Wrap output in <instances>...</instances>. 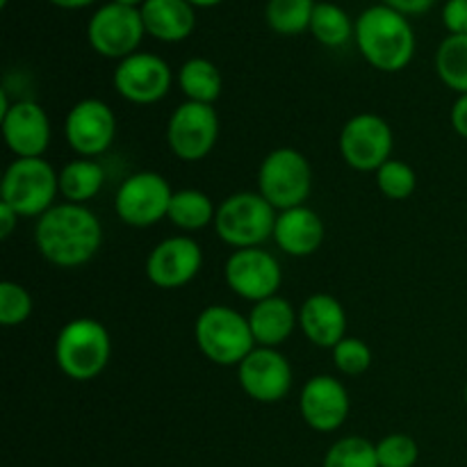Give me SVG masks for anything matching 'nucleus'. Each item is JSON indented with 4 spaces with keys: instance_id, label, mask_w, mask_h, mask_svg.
I'll return each instance as SVG.
<instances>
[{
    "instance_id": "nucleus-9",
    "label": "nucleus",
    "mask_w": 467,
    "mask_h": 467,
    "mask_svg": "<svg viewBox=\"0 0 467 467\" xmlns=\"http://www.w3.org/2000/svg\"><path fill=\"white\" fill-rule=\"evenodd\" d=\"M144 35L146 27L140 9L126 7L112 0L96 9L87 23V41L91 48L100 57L117 59V62L137 53Z\"/></svg>"
},
{
    "instance_id": "nucleus-10",
    "label": "nucleus",
    "mask_w": 467,
    "mask_h": 467,
    "mask_svg": "<svg viewBox=\"0 0 467 467\" xmlns=\"http://www.w3.org/2000/svg\"><path fill=\"white\" fill-rule=\"evenodd\" d=\"M173 190L158 171H137L119 185L114 213L132 228H149L169 214Z\"/></svg>"
},
{
    "instance_id": "nucleus-36",
    "label": "nucleus",
    "mask_w": 467,
    "mask_h": 467,
    "mask_svg": "<svg viewBox=\"0 0 467 467\" xmlns=\"http://www.w3.org/2000/svg\"><path fill=\"white\" fill-rule=\"evenodd\" d=\"M436 3L438 0H383V5L406 14V16H415V14L429 12Z\"/></svg>"
},
{
    "instance_id": "nucleus-19",
    "label": "nucleus",
    "mask_w": 467,
    "mask_h": 467,
    "mask_svg": "<svg viewBox=\"0 0 467 467\" xmlns=\"http://www.w3.org/2000/svg\"><path fill=\"white\" fill-rule=\"evenodd\" d=\"M299 328L310 345L333 349L347 337V310L327 292L310 295L299 308Z\"/></svg>"
},
{
    "instance_id": "nucleus-42",
    "label": "nucleus",
    "mask_w": 467,
    "mask_h": 467,
    "mask_svg": "<svg viewBox=\"0 0 467 467\" xmlns=\"http://www.w3.org/2000/svg\"><path fill=\"white\" fill-rule=\"evenodd\" d=\"M7 3L9 0H0V7H7Z\"/></svg>"
},
{
    "instance_id": "nucleus-5",
    "label": "nucleus",
    "mask_w": 467,
    "mask_h": 467,
    "mask_svg": "<svg viewBox=\"0 0 467 467\" xmlns=\"http://www.w3.org/2000/svg\"><path fill=\"white\" fill-rule=\"evenodd\" d=\"M276 217V208L260 192H237L217 205L214 231L233 249H254L274 235Z\"/></svg>"
},
{
    "instance_id": "nucleus-39",
    "label": "nucleus",
    "mask_w": 467,
    "mask_h": 467,
    "mask_svg": "<svg viewBox=\"0 0 467 467\" xmlns=\"http://www.w3.org/2000/svg\"><path fill=\"white\" fill-rule=\"evenodd\" d=\"M192 7H214V5L223 3V0H187Z\"/></svg>"
},
{
    "instance_id": "nucleus-1",
    "label": "nucleus",
    "mask_w": 467,
    "mask_h": 467,
    "mask_svg": "<svg viewBox=\"0 0 467 467\" xmlns=\"http://www.w3.org/2000/svg\"><path fill=\"white\" fill-rule=\"evenodd\" d=\"M35 244L55 267H82L99 254L103 226L87 205L62 201L36 219Z\"/></svg>"
},
{
    "instance_id": "nucleus-3",
    "label": "nucleus",
    "mask_w": 467,
    "mask_h": 467,
    "mask_svg": "<svg viewBox=\"0 0 467 467\" xmlns=\"http://www.w3.org/2000/svg\"><path fill=\"white\" fill-rule=\"evenodd\" d=\"M112 358L109 331L91 317H76L55 337V363L71 381H94Z\"/></svg>"
},
{
    "instance_id": "nucleus-6",
    "label": "nucleus",
    "mask_w": 467,
    "mask_h": 467,
    "mask_svg": "<svg viewBox=\"0 0 467 467\" xmlns=\"http://www.w3.org/2000/svg\"><path fill=\"white\" fill-rule=\"evenodd\" d=\"M59 196V171L44 158H16L3 173L0 201L16 210L18 217L48 213Z\"/></svg>"
},
{
    "instance_id": "nucleus-31",
    "label": "nucleus",
    "mask_w": 467,
    "mask_h": 467,
    "mask_svg": "<svg viewBox=\"0 0 467 467\" xmlns=\"http://www.w3.org/2000/svg\"><path fill=\"white\" fill-rule=\"evenodd\" d=\"M32 295L21 283L3 281L0 283V324L7 328L21 327L32 315Z\"/></svg>"
},
{
    "instance_id": "nucleus-35",
    "label": "nucleus",
    "mask_w": 467,
    "mask_h": 467,
    "mask_svg": "<svg viewBox=\"0 0 467 467\" xmlns=\"http://www.w3.org/2000/svg\"><path fill=\"white\" fill-rule=\"evenodd\" d=\"M450 123L459 137L467 140V94H461L450 109Z\"/></svg>"
},
{
    "instance_id": "nucleus-29",
    "label": "nucleus",
    "mask_w": 467,
    "mask_h": 467,
    "mask_svg": "<svg viewBox=\"0 0 467 467\" xmlns=\"http://www.w3.org/2000/svg\"><path fill=\"white\" fill-rule=\"evenodd\" d=\"M322 467H381L377 459V442L363 436L340 438L328 447Z\"/></svg>"
},
{
    "instance_id": "nucleus-7",
    "label": "nucleus",
    "mask_w": 467,
    "mask_h": 467,
    "mask_svg": "<svg viewBox=\"0 0 467 467\" xmlns=\"http://www.w3.org/2000/svg\"><path fill=\"white\" fill-rule=\"evenodd\" d=\"M310 190L313 167L301 150L281 146L265 155L258 169V192L276 208V213L306 205Z\"/></svg>"
},
{
    "instance_id": "nucleus-4",
    "label": "nucleus",
    "mask_w": 467,
    "mask_h": 467,
    "mask_svg": "<svg viewBox=\"0 0 467 467\" xmlns=\"http://www.w3.org/2000/svg\"><path fill=\"white\" fill-rule=\"evenodd\" d=\"M194 342L201 354L219 368H237L255 349L249 317L231 306H208L194 322Z\"/></svg>"
},
{
    "instance_id": "nucleus-11",
    "label": "nucleus",
    "mask_w": 467,
    "mask_h": 467,
    "mask_svg": "<svg viewBox=\"0 0 467 467\" xmlns=\"http://www.w3.org/2000/svg\"><path fill=\"white\" fill-rule=\"evenodd\" d=\"M219 114L214 105L185 103L178 105L167 123V144L182 162H199L213 153L219 140Z\"/></svg>"
},
{
    "instance_id": "nucleus-13",
    "label": "nucleus",
    "mask_w": 467,
    "mask_h": 467,
    "mask_svg": "<svg viewBox=\"0 0 467 467\" xmlns=\"http://www.w3.org/2000/svg\"><path fill=\"white\" fill-rule=\"evenodd\" d=\"M117 137V117L100 99H82L64 119V140L80 158H99Z\"/></svg>"
},
{
    "instance_id": "nucleus-25",
    "label": "nucleus",
    "mask_w": 467,
    "mask_h": 467,
    "mask_svg": "<svg viewBox=\"0 0 467 467\" xmlns=\"http://www.w3.org/2000/svg\"><path fill=\"white\" fill-rule=\"evenodd\" d=\"M214 214H217V205L213 203V199L205 192L187 187V190L173 192L167 219L181 231L196 233L214 223Z\"/></svg>"
},
{
    "instance_id": "nucleus-15",
    "label": "nucleus",
    "mask_w": 467,
    "mask_h": 467,
    "mask_svg": "<svg viewBox=\"0 0 467 467\" xmlns=\"http://www.w3.org/2000/svg\"><path fill=\"white\" fill-rule=\"evenodd\" d=\"M292 365L285 356L274 347H255L240 365L237 381L258 404H278L287 397L292 388Z\"/></svg>"
},
{
    "instance_id": "nucleus-26",
    "label": "nucleus",
    "mask_w": 467,
    "mask_h": 467,
    "mask_svg": "<svg viewBox=\"0 0 467 467\" xmlns=\"http://www.w3.org/2000/svg\"><path fill=\"white\" fill-rule=\"evenodd\" d=\"M436 73L447 89L467 94V35H447L436 50Z\"/></svg>"
},
{
    "instance_id": "nucleus-37",
    "label": "nucleus",
    "mask_w": 467,
    "mask_h": 467,
    "mask_svg": "<svg viewBox=\"0 0 467 467\" xmlns=\"http://www.w3.org/2000/svg\"><path fill=\"white\" fill-rule=\"evenodd\" d=\"M18 219L21 217H18L16 210H12L7 203H3V201H0V237H3V240H7V237L12 235L14 228H16V223H18Z\"/></svg>"
},
{
    "instance_id": "nucleus-30",
    "label": "nucleus",
    "mask_w": 467,
    "mask_h": 467,
    "mask_svg": "<svg viewBox=\"0 0 467 467\" xmlns=\"http://www.w3.org/2000/svg\"><path fill=\"white\" fill-rule=\"evenodd\" d=\"M377 187L386 199L406 201L418 190V173L404 160H388L377 173Z\"/></svg>"
},
{
    "instance_id": "nucleus-23",
    "label": "nucleus",
    "mask_w": 467,
    "mask_h": 467,
    "mask_svg": "<svg viewBox=\"0 0 467 467\" xmlns=\"http://www.w3.org/2000/svg\"><path fill=\"white\" fill-rule=\"evenodd\" d=\"M105 185L103 164L94 158H76L59 169V196L67 203L87 205Z\"/></svg>"
},
{
    "instance_id": "nucleus-22",
    "label": "nucleus",
    "mask_w": 467,
    "mask_h": 467,
    "mask_svg": "<svg viewBox=\"0 0 467 467\" xmlns=\"http://www.w3.org/2000/svg\"><path fill=\"white\" fill-rule=\"evenodd\" d=\"M246 317L255 345L274 347V349H278V345H283L299 327V310H295L285 296L278 295L254 304Z\"/></svg>"
},
{
    "instance_id": "nucleus-18",
    "label": "nucleus",
    "mask_w": 467,
    "mask_h": 467,
    "mask_svg": "<svg viewBox=\"0 0 467 467\" xmlns=\"http://www.w3.org/2000/svg\"><path fill=\"white\" fill-rule=\"evenodd\" d=\"M3 140L16 158H44L50 144V119L35 100H16L0 117Z\"/></svg>"
},
{
    "instance_id": "nucleus-16",
    "label": "nucleus",
    "mask_w": 467,
    "mask_h": 467,
    "mask_svg": "<svg viewBox=\"0 0 467 467\" xmlns=\"http://www.w3.org/2000/svg\"><path fill=\"white\" fill-rule=\"evenodd\" d=\"M203 249L194 237L173 235L158 242L146 258V278L160 290H178L199 276Z\"/></svg>"
},
{
    "instance_id": "nucleus-2",
    "label": "nucleus",
    "mask_w": 467,
    "mask_h": 467,
    "mask_svg": "<svg viewBox=\"0 0 467 467\" xmlns=\"http://www.w3.org/2000/svg\"><path fill=\"white\" fill-rule=\"evenodd\" d=\"M354 39L365 62L383 73H400L413 62L415 30L409 16L383 3L356 18Z\"/></svg>"
},
{
    "instance_id": "nucleus-34",
    "label": "nucleus",
    "mask_w": 467,
    "mask_h": 467,
    "mask_svg": "<svg viewBox=\"0 0 467 467\" xmlns=\"http://www.w3.org/2000/svg\"><path fill=\"white\" fill-rule=\"evenodd\" d=\"M442 26L450 35H467V0H447L442 5Z\"/></svg>"
},
{
    "instance_id": "nucleus-32",
    "label": "nucleus",
    "mask_w": 467,
    "mask_h": 467,
    "mask_svg": "<svg viewBox=\"0 0 467 467\" xmlns=\"http://www.w3.org/2000/svg\"><path fill=\"white\" fill-rule=\"evenodd\" d=\"M333 363L340 369L345 377H360V374L368 372L372 368V349L365 340L360 337L347 336L345 340L337 342L331 349Z\"/></svg>"
},
{
    "instance_id": "nucleus-24",
    "label": "nucleus",
    "mask_w": 467,
    "mask_h": 467,
    "mask_svg": "<svg viewBox=\"0 0 467 467\" xmlns=\"http://www.w3.org/2000/svg\"><path fill=\"white\" fill-rule=\"evenodd\" d=\"M176 80L185 99L192 103L214 105V100L222 96L223 89L222 71H219L217 64L205 57H190L187 62H182Z\"/></svg>"
},
{
    "instance_id": "nucleus-17",
    "label": "nucleus",
    "mask_w": 467,
    "mask_h": 467,
    "mask_svg": "<svg viewBox=\"0 0 467 467\" xmlns=\"http://www.w3.org/2000/svg\"><path fill=\"white\" fill-rule=\"evenodd\" d=\"M351 410L349 392L345 383L328 374H317L304 383L299 392L301 420L313 431L333 433L347 422Z\"/></svg>"
},
{
    "instance_id": "nucleus-40",
    "label": "nucleus",
    "mask_w": 467,
    "mask_h": 467,
    "mask_svg": "<svg viewBox=\"0 0 467 467\" xmlns=\"http://www.w3.org/2000/svg\"><path fill=\"white\" fill-rule=\"evenodd\" d=\"M112 3H119V5H126V7H137V9H140L141 5L146 3V0H112Z\"/></svg>"
},
{
    "instance_id": "nucleus-20",
    "label": "nucleus",
    "mask_w": 467,
    "mask_h": 467,
    "mask_svg": "<svg viewBox=\"0 0 467 467\" xmlns=\"http://www.w3.org/2000/svg\"><path fill=\"white\" fill-rule=\"evenodd\" d=\"M324 235L327 228L322 217L308 205H299L278 213L272 237L283 254L292 258H308L324 244Z\"/></svg>"
},
{
    "instance_id": "nucleus-33",
    "label": "nucleus",
    "mask_w": 467,
    "mask_h": 467,
    "mask_svg": "<svg viewBox=\"0 0 467 467\" xmlns=\"http://www.w3.org/2000/svg\"><path fill=\"white\" fill-rule=\"evenodd\" d=\"M377 459L381 467H415L420 445L409 433H388L377 442Z\"/></svg>"
},
{
    "instance_id": "nucleus-14",
    "label": "nucleus",
    "mask_w": 467,
    "mask_h": 467,
    "mask_svg": "<svg viewBox=\"0 0 467 467\" xmlns=\"http://www.w3.org/2000/svg\"><path fill=\"white\" fill-rule=\"evenodd\" d=\"M114 89L123 100L135 105H153L169 94L173 71L160 55L132 53L114 68Z\"/></svg>"
},
{
    "instance_id": "nucleus-27",
    "label": "nucleus",
    "mask_w": 467,
    "mask_h": 467,
    "mask_svg": "<svg viewBox=\"0 0 467 467\" xmlns=\"http://www.w3.org/2000/svg\"><path fill=\"white\" fill-rule=\"evenodd\" d=\"M356 21L336 3L315 5L313 18H310V35L327 48H340L354 36Z\"/></svg>"
},
{
    "instance_id": "nucleus-21",
    "label": "nucleus",
    "mask_w": 467,
    "mask_h": 467,
    "mask_svg": "<svg viewBox=\"0 0 467 467\" xmlns=\"http://www.w3.org/2000/svg\"><path fill=\"white\" fill-rule=\"evenodd\" d=\"M194 9L187 0H146L140 12L146 35L164 44H178L194 32Z\"/></svg>"
},
{
    "instance_id": "nucleus-8",
    "label": "nucleus",
    "mask_w": 467,
    "mask_h": 467,
    "mask_svg": "<svg viewBox=\"0 0 467 467\" xmlns=\"http://www.w3.org/2000/svg\"><path fill=\"white\" fill-rule=\"evenodd\" d=\"M392 144L395 135L390 123L372 112L351 117L337 137V150L347 167L363 173H377L390 160Z\"/></svg>"
},
{
    "instance_id": "nucleus-41",
    "label": "nucleus",
    "mask_w": 467,
    "mask_h": 467,
    "mask_svg": "<svg viewBox=\"0 0 467 467\" xmlns=\"http://www.w3.org/2000/svg\"><path fill=\"white\" fill-rule=\"evenodd\" d=\"M463 401H465V406H467V383H465V390H463Z\"/></svg>"
},
{
    "instance_id": "nucleus-28",
    "label": "nucleus",
    "mask_w": 467,
    "mask_h": 467,
    "mask_svg": "<svg viewBox=\"0 0 467 467\" xmlns=\"http://www.w3.org/2000/svg\"><path fill=\"white\" fill-rule=\"evenodd\" d=\"M315 5V0H267L265 21L276 35L296 36L310 30Z\"/></svg>"
},
{
    "instance_id": "nucleus-38",
    "label": "nucleus",
    "mask_w": 467,
    "mask_h": 467,
    "mask_svg": "<svg viewBox=\"0 0 467 467\" xmlns=\"http://www.w3.org/2000/svg\"><path fill=\"white\" fill-rule=\"evenodd\" d=\"M48 3H53L55 7L59 9H82V7H89V5L96 3V0H48Z\"/></svg>"
},
{
    "instance_id": "nucleus-12",
    "label": "nucleus",
    "mask_w": 467,
    "mask_h": 467,
    "mask_svg": "<svg viewBox=\"0 0 467 467\" xmlns=\"http://www.w3.org/2000/svg\"><path fill=\"white\" fill-rule=\"evenodd\" d=\"M223 278L233 295L258 304L278 295L283 272L281 263L269 251H265L263 246H254V249H235L228 255L223 265Z\"/></svg>"
}]
</instances>
